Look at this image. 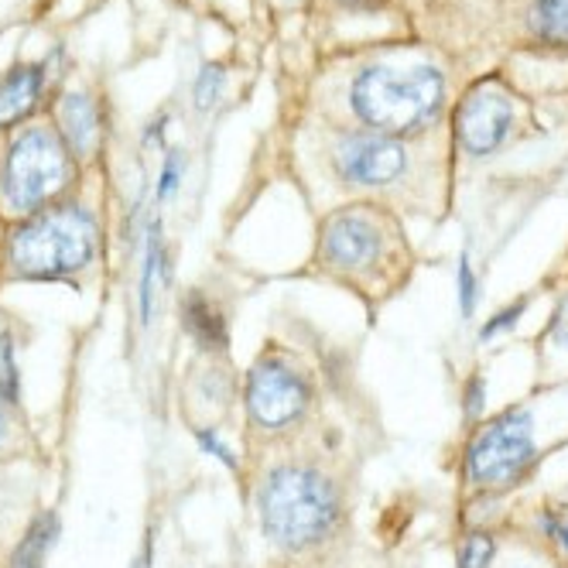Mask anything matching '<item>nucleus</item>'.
<instances>
[{
	"label": "nucleus",
	"mask_w": 568,
	"mask_h": 568,
	"mask_svg": "<svg viewBox=\"0 0 568 568\" xmlns=\"http://www.w3.org/2000/svg\"><path fill=\"white\" fill-rule=\"evenodd\" d=\"M257 504L264 535L288 551H302L329 538L339 520L336 486L305 466L274 469L261 486Z\"/></svg>",
	"instance_id": "f03ea898"
},
{
	"label": "nucleus",
	"mask_w": 568,
	"mask_h": 568,
	"mask_svg": "<svg viewBox=\"0 0 568 568\" xmlns=\"http://www.w3.org/2000/svg\"><path fill=\"white\" fill-rule=\"evenodd\" d=\"M131 568H151V541H148V548H144V555L131 565Z\"/></svg>",
	"instance_id": "393cba45"
},
{
	"label": "nucleus",
	"mask_w": 568,
	"mask_h": 568,
	"mask_svg": "<svg viewBox=\"0 0 568 568\" xmlns=\"http://www.w3.org/2000/svg\"><path fill=\"white\" fill-rule=\"evenodd\" d=\"M445 100V79L432 65H371L353 79L349 103L367 128L400 138L428 128Z\"/></svg>",
	"instance_id": "f257e3e1"
},
{
	"label": "nucleus",
	"mask_w": 568,
	"mask_h": 568,
	"mask_svg": "<svg viewBox=\"0 0 568 568\" xmlns=\"http://www.w3.org/2000/svg\"><path fill=\"white\" fill-rule=\"evenodd\" d=\"M21 397V374H18V356H14V336L0 333V400H18Z\"/></svg>",
	"instance_id": "dca6fc26"
},
{
	"label": "nucleus",
	"mask_w": 568,
	"mask_h": 568,
	"mask_svg": "<svg viewBox=\"0 0 568 568\" xmlns=\"http://www.w3.org/2000/svg\"><path fill=\"white\" fill-rule=\"evenodd\" d=\"M72 175L69 154L52 131H28L14 141L4 165V199L14 210H38L55 199Z\"/></svg>",
	"instance_id": "20e7f679"
},
{
	"label": "nucleus",
	"mask_w": 568,
	"mask_h": 568,
	"mask_svg": "<svg viewBox=\"0 0 568 568\" xmlns=\"http://www.w3.org/2000/svg\"><path fill=\"white\" fill-rule=\"evenodd\" d=\"M408 169V151L387 134H359L346 138L336 148V172L349 185L381 189L390 185Z\"/></svg>",
	"instance_id": "0eeeda50"
},
{
	"label": "nucleus",
	"mask_w": 568,
	"mask_h": 568,
	"mask_svg": "<svg viewBox=\"0 0 568 568\" xmlns=\"http://www.w3.org/2000/svg\"><path fill=\"white\" fill-rule=\"evenodd\" d=\"M59 128L65 134V141L72 144V151L87 154L97 144L100 134V110L87 93H69L59 100Z\"/></svg>",
	"instance_id": "9b49d317"
},
{
	"label": "nucleus",
	"mask_w": 568,
	"mask_h": 568,
	"mask_svg": "<svg viewBox=\"0 0 568 568\" xmlns=\"http://www.w3.org/2000/svg\"><path fill=\"white\" fill-rule=\"evenodd\" d=\"M185 329L192 333V339L202 349H226V343H230L226 318L202 295H189V302H185Z\"/></svg>",
	"instance_id": "f8f14e48"
},
{
	"label": "nucleus",
	"mask_w": 568,
	"mask_h": 568,
	"mask_svg": "<svg viewBox=\"0 0 568 568\" xmlns=\"http://www.w3.org/2000/svg\"><path fill=\"white\" fill-rule=\"evenodd\" d=\"M384 254L381 226L359 210L339 213L322 233V257L339 271H367Z\"/></svg>",
	"instance_id": "1a4fd4ad"
},
{
	"label": "nucleus",
	"mask_w": 568,
	"mask_h": 568,
	"mask_svg": "<svg viewBox=\"0 0 568 568\" xmlns=\"http://www.w3.org/2000/svg\"><path fill=\"white\" fill-rule=\"evenodd\" d=\"M483 404H486V384L483 377H469L466 384V418L476 422L483 415Z\"/></svg>",
	"instance_id": "5701e85b"
},
{
	"label": "nucleus",
	"mask_w": 568,
	"mask_h": 568,
	"mask_svg": "<svg viewBox=\"0 0 568 568\" xmlns=\"http://www.w3.org/2000/svg\"><path fill=\"white\" fill-rule=\"evenodd\" d=\"M179 185H182V154L172 151V154L165 158V169H161V179H158V199H161V202H169V199L179 192Z\"/></svg>",
	"instance_id": "412c9836"
},
{
	"label": "nucleus",
	"mask_w": 568,
	"mask_h": 568,
	"mask_svg": "<svg viewBox=\"0 0 568 568\" xmlns=\"http://www.w3.org/2000/svg\"><path fill=\"white\" fill-rule=\"evenodd\" d=\"M531 28L541 42L568 45V0H535Z\"/></svg>",
	"instance_id": "4468645a"
},
{
	"label": "nucleus",
	"mask_w": 568,
	"mask_h": 568,
	"mask_svg": "<svg viewBox=\"0 0 568 568\" xmlns=\"http://www.w3.org/2000/svg\"><path fill=\"white\" fill-rule=\"evenodd\" d=\"M223 83H226V72L220 65H202L199 75H195V90H192L195 93V106L199 110H210L220 100Z\"/></svg>",
	"instance_id": "f3484780"
},
{
	"label": "nucleus",
	"mask_w": 568,
	"mask_h": 568,
	"mask_svg": "<svg viewBox=\"0 0 568 568\" xmlns=\"http://www.w3.org/2000/svg\"><path fill=\"white\" fill-rule=\"evenodd\" d=\"M558 531H561V548L568 551V524H565V527H558Z\"/></svg>",
	"instance_id": "a878e982"
},
{
	"label": "nucleus",
	"mask_w": 568,
	"mask_h": 568,
	"mask_svg": "<svg viewBox=\"0 0 568 568\" xmlns=\"http://www.w3.org/2000/svg\"><path fill=\"white\" fill-rule=\"evenodd\" d=\"M0 438H4V412H0Z\"/></svg>",
	"instance_id": "bb28decb"
},
{
	"label": "nucleus",
	"mask_w": 568,
	"mask_h": 568,
	"mask_svg": "<svg viewBox=\"0 0 568 568\" xmlns=\"http://www.w3.org/2000/svg\"><path fill=\"white\" fill-rule=\"evenodd\" d=\"M524 308H527V298H517L514 305L500 308V312L483 326V343H494V339H500L504 333H510V329L517 326V322H520Z\"/></svg>",
	"instance_id": "6ab92c4d"
},
{
	"label": "nucleus",
	"mask_w": 568,
	"mask_h": 568,
	"mask_svg": "<svg viewBox=\"0 0 568 568\" xmlns=\"http://www.w3.org/2000/svg\"><path fill=\"white\" fill-rule=\"evenodd\" d=\"M490 561H494V538L483 531L466 535L459 548V568H490Z\"/></svg>",
	"instance_id": "a211bd4d"
},
{
	"label": "nucleus",
	"mask_w": 568,
	"mask_h": 568,
	"mask_svg": "<svg viewBox=\"0 0 568 568\" xmlns=\"http://www.w3.org/2000/svg\"><path fill=\"white\" fill-rule=\"evenodd\" d=\"M514 124V103L497 87H476L456 110V138L469 154H494Z\"/></svg>",
	"instance_id": "6e6552de"
},
{
	"label": "nucleus",
	"mask_w": 568,
	"mask_h": 568,
	"mask_svg": "<svg viewBox=\"0 0 568 568\" xmlns=\"http://www.w3.org/2000/svg\"><path fill=\"white\" fill-rule=\"evenodd\" d=\"M55 538H59V520H55V514H42V517H38L28 527L24 541L11 555V568H42L49 548L55 545Z\"/></svg>",
	"instance_id": "ddd939ff"
},
{
	"label": "nucleus",
	"mask_w": 568,
	"mask_h": 568,
	"mask_svg": "<svg viewBox=\"0 0 568 568\" xmlns=\"http://www.w3.org/2000/svg\"><path fill=\"white\" fill-rule=\"evenodd\" d=\"M195 442H199V449H202V453H210V456H216L223 466L236 469V456L226 449V442H223L213 428H199V432H195Z\"/></svg>",
	"instance_id": "4be33fe9"
},
{
	"label": "nucleus",
	"mask_w": 568,
	"mask_h": 568,
	"mask_svg": "<svg viewBox=\"0 0 568 568\" xmlns=\"http://www.w3.org/2000/svg\"><path fill=\"white\" fill-rule=\"evenodd\" d=\"M551 339H555L558 346H568V295L561 298V305H558L555 315H551Z\"/></svg>",
	"instance_id": "b1692460"
},
{
	"label": "nucleus",
	"mask_w": 568,
	"mask_h": 568,
	"mask_svg": "<svg viewBox=\"0 0 568 568\" xmlns=\"http://www.w3.org/2000/svg\"><path fill=\"white\" fill-rule=\"evenodd\" d=\"M535 459V418L531 412L514 408L486 425L466 453V476L476 486H504L524 473Z\"/></svg>",
	"instance_id": "39448f33"
},
{
	"label": "nucleus",
	"mask_w": 568,
	"mask_h": 568,
	"mask_svg": "<svg viewBox=\"0 0 568 568\" xmlns=\"http://www.w3.org/2000/svg\"><path fill=\"white\" fill-rule=\"evenodd\" d=\"M479 305V277L469 264V257H459V308L469 318Z\"/></svg>",
	"instance_id": "aec40b11"
},
{
	"label": "nucleus",
	"mask_w": 568,
	"mask_h": 568,
	"mask_svg": "<svg viewBox=\"0 0 568 568\" xmlns=\"http://www.w3.org/2000/svg\"><path fill=\"white\" fill-rule=\"evenodd\" d=\"M93 251H97L93 216L79 206H59L14 233L11 264L21 277L55 281L83 271L93 261Z\"/></svg>",
	"instance_id": "7ed1b4c3"
},
{
	"label": "nucleus",
	"mask_w": 568,
	"mask_h": 568,
	"mask_svg": "<svg viewBox=\"0 0 568 568\" xmlns=\"http://www.w3.org/2000/svg\"><path fill=\"white\" fill-rule=\"evenodd\" d=\"M158 274H161V240H158V226H151L148 251H144V271H141V322H144V326L154 318Z\"/></svg>",
	"instance_id": "2eb2a0df"
},
{
	"label": "nucleus",
	"mask_w": 568,
	"mask_h": 568,
	"mask_svg": "<svg viewBox=\"0 0 568 568\" xmlns=\"http://www.w3.org/2000/svg\"><path fill=\"white\" fill-rule=\"evenodd\" d=\"M308 400H312L308 381L302 377L298 367L284 359L267 356L247 377V412L267 432L295 425L308 412Z\"/></svg>",
	"instance_id": "423d86ee"
},
{
	"label": "nucleus",
	"mask_w": 568,
	"mask_h": 568,
	"mask_svg": "<svg viewBox=\"0 0 568 568\" xmlns=\"http://www.w3.org/2000/svg\"><path fill=\"white\" fill-rule=\"evenodd\" d=\"M45 90V65H21L0 79V128L18 124L28 116Z\"/></svg>",
	"instance_id": "9d476101"
}]
</instances>
